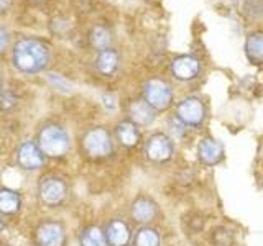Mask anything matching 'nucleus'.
Instances as JSON below:
<instances>
[{"label": "nucleus", "mask_w": 263, "mask_h": 246, "mask_svg": "<svg viewBox=\"0 0 263 246\" xmlns=\"http://www.w3.org/2000/svg\"><path fill=\"white\" fill-rule=\"evenodd\" d=\"M49 63V49L38 39H22L13 48V66L25 74L43 71Z\"/></svg>", "instance_id": "nucleus-1"}, {"label": "nucleus", "mask_w": 263, "mask_h": 246, "mask_svg": "<svg viewBox=\"0 0 263 246\" xmlns=\"http://www.w3.org/2000/svg\"><path fill=\"white\" fill-rule=\"evenodd\" d=\"M40 150L48 158H63L71 150V138L68 131L58 125H48L38 133Z\"/></svg>", "instance_id": "nucleus-2"}, {"label": "nucleus", "mask_w": 263, "mask_h": 246, "mask_svg": "<svg viewBox=\"0 0 263 246\" xmlns=\"http://www.w3.org/2000/svg\"><path fill=\"white\" fill-rule=\"evenodd\" d=\"M81 146L89 158H94V159L105 158V156H109L114 150L110 133L101 127L87 130L81 139Z\"/></svg>", "instance_id": "nucleus-3"}, {"label": "nucleus", "mask_w": 263, "mask_h": 246, "mask_svg": "<svg viewBox=\"0 0 263 246\" xmlns=\"http://www.w3.org/2000/svg\"><path fill=\"white\" fill-rule=\"evenodd\" d=\"M143 100L155 112H163L173 104V89L161 79H150L143 86Z\"/></svg>", "instance_id": "nucleus-4"}, {"label": "nucleus", "mask_w": 263, "mask_h": 246, "mask_svg": "<svg viewBox=\"0 0 263 246\" xmlns=\"http://www.w3.org/2000/svg\"><path fill=\"white\" fill-rule=\"evenodd\" d=\"M66 195H68V186H66V182L61 177L48 176L40 180L38 199L46 207H56V205H60L66 199Z\"/></svg>", "instance_id": "nucleus-5"}, {"label": "nucleus", "mask_w": 263, "mask_h": 246, "mask_svg": "<svg viewBox=\"0 0 263 246\" xmlns=\"http://www.w3.org/2000/svg\"><path fill=\"white\" fill-rule=\"evenodd\" d=\"M176 118L183 125L197 128L205 120V105L197 97H186L176 107Z\"/></svg>", "instance_id": "nucleus-6"}, {"label": "nucleus", "mask_w": 263, "mask_h": 246, "mask_svg": "<svg viewBox=\"0 0 263 246\" xmlns=\"http://www.w3.org/2000/svg\"><path fill=\"white\" fill-rule=\"evenodd\" d=\"M145 153L146 158L153 162H166L173 158L175 153V146L168 135L164 133H155L148 138L145 145Z\"/></svg>", "instance_id": "nucleus-7"}, {"label": "nucleus", "mask_w": 263, "mask_h": 246, "mask_svg": "<svg viewBox=\"0 0 263 246\" xmlns=\"http://www.w3.org/2000/svg\"><path fill=\"white\" fill-rule=\"evenodd\" d=\"M201 61L193 54H179L171 61V74L181 82H189L201 74Z\"/></svg>", "instance_id": "nucleus-8"}, {"label": "nucleus", "mask_w": 263, "mask_h": 246, "mask_svg": "<svg viewBox=\"0 0 263 246\" xmlns=\"http://www.w3.org/2000/svg\"><path fill=\"white\" fill-rule=\"evenodd\" d=\"M45 158L46 156L40 150V146L33 141H23L16 150V162L25 171L41 169L45 164Z\"/></svg>", "instance_id": "nucleus-9"}, {"label": "nucleus", "mask_w": 263, "mask_h": 246, "mask_svg": "<svg viewBox=\"0 0 263 246\" xmlns=\"http://www.w3.org/2000/svg\"><path fill=\"white\" fill-rule=\"evenodd\" d=\"M38 246H64L66 230L60 221H43L36 230Z\"/></svg>", "instance_id": "nucleus-10"}, {"label": "nucleus", "mask_w": 263, "mask_h": 246, "mask_svg": "<svg viewBox=\"0 0 263 246\" xmlns=\"http://www.w3.org/2000/svg\"><path fill=\"white\" fill-rule=\"evenodd\" d=\"M130 215L137 223H150L158 215V205L150 197H137L130 207Z\"/></svg>", "instance_id": "nucleus-11"}, {"label": "nucleus", "mask_w": 263, "mask_h": 246, "mask_svg": "<svg viewBox=\"0 0 263 246\" xmlns=\"http://www.w3.org/2000/svg\"><path fill=\"white\" fill-rule=\"evenodd\" d=\"M197 156H199L201 162L205 164V166H214L224 156V148H222V145L217 139L205 136L197 145Z\"/></svg>", "instance_id": "nucleus-12"}, {"label": "nucleus", "mask_w": 263, "mask_h": 246, "mask_svg": "<svg viewBox=\"0 0 263 246\" xmlns=\"http://www.w3.org/2000/svg\"><path fill=\"white\" fill-rule=\"evenodd\" d=\"M105 238L109 246H127L130 243V227L120 218L110 220L105 227Z\"/></svg>", "instance_id": "nucleus-13"}, {"label": "nucleus", "mask_w": 263, "mask_h": 246, "mask_svg": "<svg viewBox=\"0 0 263 246\" xmlns=\"http://www.w3.org/2000/svg\"><path fill=\"white\" fill-rule=\"evenodd\" d=\"M119 63H120L119 53L112 48H105V49H102V51H99V54H97L96 69L99 74L109 77L119 69Z\"/></svg>", "instance_id": "nucleus-14"}, {"label": "nucleus", "mask_w": 263, "mask_h": 246, "mask_svg": "<svg viewBox=\"0 0 263 246\" xmlns=\"http://www.w3.org/2000/svg\"><path fill=\"white\" fill-rule=\"evenodd\" d=\"M115 135L120 141L122 146L125 148H134L140 141V130L138 125L132 120H122L117 123V128H115Z\"/></svg>", "instance_id": "nucleus-15"}, {"label": "nucleus", "mask_w": 263, "mask_h": 246, "mask_svg": "<svg viewBox=\"0 0 263 246\" xmlns=\"http://www.w3.org/2000/svg\"><path fill=\"white\" fill-rule=\"evenodd\" d=\"M22 195L13 189L2 187L0 189V215L8 217L18 213L22 209Z\"/></svg>", "instance_id": "nucleus-16"}, {"label": "nucleus", "mask_w": 263, "mask_h": 246, "mask_svg": "<svg viewBox=\"0 0 263 246\" xmlns=\"http://www.w3.org/2000/svg\"><path fill=\"white\" fill-rule=\"evenodd\" d=\"M130 120L138 127H150L155 121V110L145 100H135L130 104Z\"/></svg>", "instance_id": "nucleus-17"}, {"label": "nucleus", "mask_w": 263, "mask_h": 246, "mask_svg": "<svg viewBox=\"0 0 263 246\" xmlns=\"http://www.w3.org/2000/svg\"><path fill=\"white\" fill-rule=\"evenodd\" d=\"M245 56L252 64H263V33H250L245 39Z\"/></svg>", "instance_id": "nucleus-18"}, {"label": "nucleus", "mask_w": 263, "mask_h": 246, "mask_svg": "<svg viewBox=\"0 0 263 246\" xmlns=\"http://www.w3.org/2000/svg\"><path fill=\"white\" fill-rule=\"evenodd\" d=\"M79 246H109L105 233L102 228L96 225H89L81 230L79 233Z\"/></svg>", "instance_id": "nucleus-19"}, {"label": "nucleus", "mask_w": 263, "mask_h": 246, "mask_svg": "<svg viewBox=\"0 0 263 246\" xmlns=\"http://www.w3.org/2000/svg\"><path fill=\"white\" fill-rule=\"evenodd\" d=\"M134 246H160L158 232L148 227L140 228L134 238Z\"/></svg>", "instance_id": "nucleus-20"}, {"label": "nucleus", "mask_w": 263, "mask_h": 246, "mask_svg": "<svg viewBox=\"0 0 263 246\" xmlns=\"http://www.w3.org/2000/svg\"><path fill=\"white\" fill-rule=\"evenodd\" d=\"M90 43L96 49L102 51V49L109 48L110 43V33L107 31L104 27H94L90 30Z\"/></svg>", "instance_id": "nucleus-21"}, {"label": "nucleus", "mask_w": 263, "mask_h": 246, "mask_svg": "<svg viewBox=\"0 0 263 246\" xmlns=\"http://www.w3.org/2000/svg\"><path fill=\"white\" fill-rule=\"evenodd\" d=\"M16 105V97L10 92H5L0 95V110H10Z\"/></svg>", "instance_id": "nucleus-22"}, {"label": "nucleus", "mask_w": 263, "mask_h": 246, "mask_svg": "<svg viewBox=\"0 0 263 246\" xmlns=\"http://www.w3.org/2000/svg\"><path fill=\"white\" fill-rule=\"evenodd\" d=\"M8 41H10V36H8V31L5 28L0 27V53H4L7 46H8Z\"/></svg>", "instance_id": "nucleus-23"}, {"label": "nucleus", "mask_w": 263, "mask_h": 246, "mask_svg": "<svg viewBox=\"0 0 263 246\" xmlns=\"http://www.w3.org/2000/svg\"><path fill=\"white\" fill-rule=\"evenodd\" d=\"M12 0H0V13H5L10 8Z\"/></svg>", "instance_id": "nucleus-24"}, {"label": "nucleus", "mask_w": 263, "mask_h": 246, "mask_svg": "<svg viewBox=\"0 0 263 246\" xmlns=\"http://www.w3.org/2000/svg\"><path fill=\"white\" fill-rule=\"evenodd\" d=\"M4 228H5V221L2 220V215H0V233L4 232Z\"/></svg>", "instance_id": "nucleus-25"}, {"label": "nucleus", "mask_w": 263, "mask_h": 246, "mask_svg": "<svg viewBox=\"0 0 263 246\" xmlns=\"http://www.w3.org/2000/svg\"><path fill=\"white\" fill-rule=\"evenodd\" d=\"M0 90H2V72H0Z\"/></svg>", "instance_id": "nucleus-26"}, {"label": "nucleus", "mask_w": 263, "mask_h": 246, "mask_svg": "<svg viewBox=\"0 0 263 246\" xmlns=\"http://www.w3.org/2000/svg\"><path fill=\"white\" fill-rule=\"evenodd\" d=\"M33 2H43V0H33Z\"/></svg>", "instance_id": "nucleus-27"}]
</instances>
